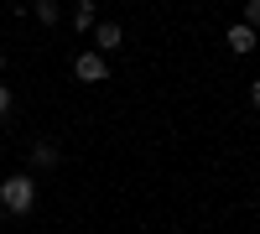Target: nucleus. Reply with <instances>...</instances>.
<instances>
[{
  "label": "nucleus",
  "instance_id": "nucleus-2",
  "mask_svg": "<svg viewBox=\"0 0 260 234\" xmlns=\"http://www.w3.org/2000/svg\"><path fill=\"white\" fill-rule=\"evenodd\" d=\"M73 78H78V83H104V78H110L104 52H78V57H73Z\"/></svg>",
  "mask_w": 260,
  "mask_h": 234
},
{
  "label": "nucleus",
  "instance_id": "nucleus-8",
  "mask_svg": "<svg viewBox=\"0 0 260 234\" xmlns=\"http://www.w3.org/2000/svg\"><path fill=\"white\" fill-rule=\"evenodd\" d=\"M240 21H245V26H260V0H245V16Z\"/></svg>",
  "mask_w": 260,
  "mask_h": 234
},
{
  "label": "nucleus",
  "instance_id": "nucleus-4",
  "mask_svg": "<svg viewBox=\"0 0 260 234\" xmlns=\"http://www.w3.org/2000/svg\"><path fill=\"white\" fill-rule=\"evenodd\" d=\"M224 42H229V52H240V57H245V52H255V42H260V37H255V26L234 21V26L224 31Z\"/></svg>",
  "mask_w": 260,
  "mask_h": 234
},
{
  "label": "nucleus",
  "instance_id": "nucleus-9",
  "mask_svg": "<svg viewBox=\"0 0 260 234\" xmlns=\"http://www.w3.org/2000/svg\"><path fill=\"white\" fill-rule=\"evenodd\" d=\"M0 115H11V89L0 83Z\"/></svg>",
  "mask_w": 260,
  "mask_h": 234
},
{
  "label": "nucleus",
  "instance_id": "nucleus-1",
  "mask_svg": "<svg viewBox=\"0 0 260 234\" xmlns=\"http://www.w3.org/2000/svg\"><path fill=\"white\" fill-rule=\"evenodd\" d=\"M31 203H37V182L26 172L0 182V208H6V214H31Z\"/></svg>",
  "mask_w": 260,
  "mask_h": 234
},
{
  "label": "nucleus",
  "instance_id": "nucleus-6",
  "mask_svg": "<svg viewBox=\"0 0 260 234\" xmlns=\"http://www.w3.org/2000/svg\"><path fill=\"white\" fill-rule=\"evenodd\" d=\"M73 26H78V31H94V26H99V11H94V0H78V11H73Z\"/></svg>",
  "mask_w": 260,
  "mask_h": 234
},
{
  "label": "nucleus",
  "instance_id": "nucleus-3",
  "mask_svg": "<svg viewBox=\"0 0 260 234\" xmlns=\"http://www.w3.org/2000/svg\"><path fill=\"white\" fill-rule=\"evenodd\" d=\"M120 47H125V31L115 21H99L94 26V52H120Z\"/></svg>",
  "mask_w": 260,
  "mask_h": 234
},
{
  "label": "nucleus",
  "instance_id": "nucleus-10",
  "mask_svg": "<svg viewBox=\"0 0 260 234\" xmlns=\"http://www.w3.org/2000/svg\"><path fill=\"white\" fill-rule=\"evenodd\" d=\"M250 104H255V110H260V78L250 83Z\"/></svg>",
  "mask_w": 260,
  "mask_h": 234
},
{
  "label": "nucleus",
  "instance_id": "nucleus-5",
  "mask_svg": "<svg viewBox=\"0 0 260 234\" xmlns=\"http://www.w3.org/2000/svg\"><path fill=\"white\" fill-rule=\"evenodd\" d=\"M31 161H37V166H57V161H62L57 141H37V146H31Z\"/></svg>",
  "mask_w": 260,
  "mask_h": 234
},
{
  "label": "nucleus",
  "instance_id": "nucleus-7",
  "mask_svg": "<svg viewBox=\"0 0 260 234\" xmlns=\"http://www.w3.org/2000/svg\"><path fill=\"white\" fill-rule=\"evenodd\" d=\"M37 21H42V26H57V21H62L57 0H37Z\"/></svg>",
  "mask_w": 260,
  "mask_h": 234
}]
</instances>
